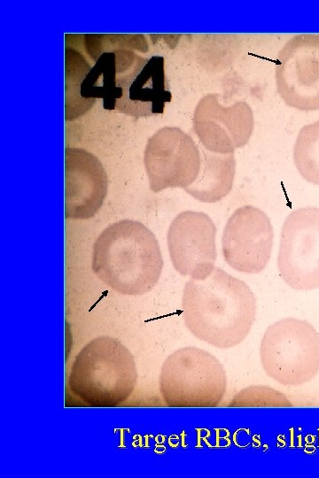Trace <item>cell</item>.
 I'll return each mask as SVG.
<instances>
[{"instance_id":"obj_1","label":"cell","mask_w":319,"mask_h":478,"mask_svg":"<svg viewBox=\"0 0 319 478\" xmlns=\"http://www.w3.org/2000/svg\"><path fill=\"white\" fill-rule=\"evenodd\" d=\"M84 44L95 60L81 85V96L90 106L102 98L104 108L139 118L164 112L171 94L164 58H144L148 44L141 35H85Z\"/></svg>"},{"instance_id":"obj_2","label":"cell","mask_w":319,"mask_h":478,"mask_svg":"<svg viewBox=\"0 0 319 478\" xmlns=\"http://www.w3.org/2000/svg\"><path fill=\"white\" fill-rule=\"evenodd\" d=\"M183 320L198 340L220 349L239 344L256 316V299L248 285L214 266L204 280L190 279L182 297Z\"/></svg>"},{"instance_id":"obj_3","label":"cell","mask_w":319,"mask_h":478,"mask_svg":"<svg viewBox=\"0 0 319 478\" xmlns=\"http://www.w3.org/2000/svg\"><path fill=\"white\" fill-rule=\"evenodd\" d=\"M163 264L156 236L137 220H121L109 225L93 246V272L121 295L141 296L151 291Z\"/></svg>"},{"instance_id":"obj_4","label":"cell","mask_w":319,"mask_h":478,"mask_svg":"<svg viewBox=\"0 0 319 478\" xmlns=\"http://www.w3.org/2000/svg\"><path fill=\"white\" fill-rule=\"evenodd\" d=\"M137 382L134 357L117 339L103 335L89 341L75 356L67 386L88 406L114 407L132 395Z\"/></svg>"},{"instance_id":"obj_5","label":"cell","mask_w":319,"mask_h":478,"mask_svg":"<svg viewBox=\"0 0 319 478\" xmlns=\"http://www.w3.org/2000/svg\"><path fill=\"white\" fill-rule=\"evenodd\" d=\"M159 389L169 407H216L226 393V372L210 352L183 347L163 362Z\"/></svg>"},{"instance_id":"obj_6","label":"cell","mask_w":319,"mask_h":478,"mask_svg":"<svg viewBox=\"0 0 319 478\" xmlns=\"http://www.w3.org/2000/svg\"><path fill=\"white\" fill-rule=\"evenodd\" d=\"M260 358L267 375L276 382L302 385L319 372V333L307 320H279L266 329Z\"/></svg>"},{"instance_id":"obj_7","label":"cell","mask_w":319,"mask_h":478,"mask_svg":"<svg viewBox=\"0 0 319 478\" xmlns=\"http://www.w3.org/2000/svg\"><path fill=\"white\" fill-rule=\"evenodd\" d=\"M277 266L291 288H319V208L303 207L287 216L281 230Z\"/></svg>"},{"instance_id":"obj_8","label":"cell","mask_w":319,"mask_h":478,"mask_svg":"<svg viewBox=\"0 0 319 478\" xmlns=\"http://www.w3.org/2000/svg\"><path fill=\"white\" fill-rule=\"evenodd\" d=\"M144 163L152 191L184 189L198 177L201 153L187 133L179 127H164L148 139Z\"/></svg>"},{"instance_id":"obj_9","label":"cell","mask_w":319,"mask_h":478,"mask_svg":"<svg viewBox=\"0 0 319 478\" xmlns=\"http://www.w3.org/2000/svg\"><path fill=\"white\" fill-rule=\"evenodd\" d=\"M275 74L277 92L288 106L319 110V35L292 36L278 52Z\"/></svg>"},{"instance_id":"obj_10","label":"cell","mask_w":319,"mask_h":478,"mask_svg":"<svg viewBox=\"0 0 319 478\" xmlns=\"http://www.w3.org/2000/svg\"><path fill=\"white\" fill-rule=\"evenodd\" d=\"M273 239V227L264 212L253 205L239 207L223 228L222 251L224 260L240 273H261L269 261Z\"/></svg>"},{"instance_id":"obj_11","label":"cell","mask_w":319,"mask_h":478,"mask_svg":"<svg viewBox=\"0 0 319 478\" xmlns=\"http://www.w3.org/2000/svg\"><path fill=\"white\" fill-rule=\"evenodd\" d=\"M216 227L197 211L180 212L169 225L167 242L175 269L193 280H204L214 270L217 251Z\"/></svg>"},{"instance_id":"obj_12","label":"cell","mask_w":319,"mask_h":478,"mask_svg":"<svg viewBox=\"0 0 319 478\" xmlns=\"http://www.w3.org/2000/svg\"><path fill=\"white\" fill-rule=\"evenodd\" d=\"M254 125L253 110L245 101L229 106L219 94H207L198 103L193 129L203 148L218 154H233L249 141Z\"/></svg>"},{"instance_id":"obj_13","label":"cell","mask_w":319,"mask_h":478,"mask_svg":"<svg viewBox=\"0 0 319 478\" xmlns=\"http://www.w3.org/2000/svg\"><path fill=\"white\" fill-rule=\"evenodd\" d=\"M107 176L100 160L82 148L65 149V218L88 220L101 208Z\"/></svg>"},{"instance_id":"obj_14","label":"cell","mask_w":319,"mask_h":478,"mask_svg":"<svg viewBox=\"0 0 319 478\" xmlns=\"http://www.w3.org/2000/svg\"><path fill=\"white\" fill-rule=\"evenodd\" d=\"M200 170L195 181L184 190L195 199L207 204L225 197L232 189L236 159L234 154H218L199 147Z\"/></svg>"},{"instance_id":"obj_15","label":"cell","mask_w":319,"mask_h":478,"mask_svg":"<svg viewBox=\"0 0 319 478\" xmlns=\"http://www.w3.org/2000/svg\"><path fill=\"white\" fill-rule=\"evenodd\" d=\"M65 117L74 120L91 106L81 96V85L90 70L83 56L74 49L65 50Z\"/></svg>"},{"instance_id":"obj_16","label":"cell","mask_w":319,"mask_h":478,"mask_svg":"<svg viewBox=\"0 0 319 478\" xmlns=\"http://www.w3.org/2000/svg\"><path fill=\"white\" fill-rule=\"evenodd\" d=\"M293 161L307 182L319 185V120L300 130L293 147Z\"/></svg>"},{"instance_id":"obj_17","label":"cell","mask_w":319,"mask_h":478,"mask_svg":"<svg viewBox=\"0 0 319 478\" xmlns=\"http://www.w3.org/2000/svg\"><path fill=\"white\" fill-rule=\"evenodd\" d=\"M230 407H290V400L282 392L268 386L253 385L240 390L230 402Z\"/></svg>"}]
</instances>
